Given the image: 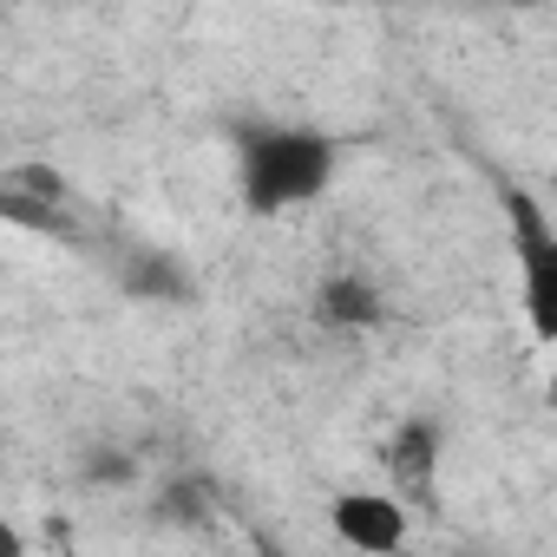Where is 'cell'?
I'll return each mask as SVG.
<instances>
[{"label":"cell","instance_id":"cell-1","mask_svg":"<svg viewBox=\"0 0 557 557\" xmlns=\"http://www.w3.org/2000/svg\"><path fill=\"white\" fill-rule=\"evenodd\" d=\"M342 145L315 125H249L236 145V190L256 216H283L315 203L335 184Z\"/></svg>","mask_w":557,"mask_h":557},{"label":"cell","instance_id":"cell-2","mask_svg":"<svg viewBox=\"0 0 557 557\" xmlns=\"http://www.w3.org/2000/svg\"><path fill=\"white\" fill-rule=\"evenodd\" d=\"M511 262H518V315L524 329L557 348V230L531 197H511Z\"/></svg>","mask_w":557,"mask_h":557},{"label":"cell","instance_id":"cell-3","mask_svg":"<svg viewBox=\"0 0 557 557\" xmlns=\"http://www.w3.org/2000/svg\"><path fill=\"white\" fill-rule=\"evenodd\" d=\"M329 531L355 557H400L407 537H413V511L387 485H348V492L329 498Z\"/></svg>","mask_w":557,"mask_h":557},{"label":"cell","instance_id":"cell-4","mask_svg":"<svg viewBox=\"0 0 557 557\" xmlns=\"http://www.w3.org/2000/svg\"><path fill=\"white\" fill-rule=\"evenodd\" d=\"M387 492H433V479H440V426L433 420H407L394 440H387Z\"/></svg>","mask_w":557,"mask_h":557},{"label":"cell","instance_id":"cell-5","mask_svg":"<svg viewBox=\"0 0 557 557\" xmlns=\"http://www.w3.org/2000/svg\"><path fill=\"white\" fill-rule=\"evenodd\" d=\"M119 283H125V296H138V302H190V275H184V262L164 256V249H132V256L119 262Z\"/></svg>","mask_w":557,"mask_h":557},{"label":"cell","instance_id":"cell-6","mask_svg":"<svg viewBox=\"0 0 557 557\" xmlns=\"http://www.w3.org/2000/svg\"><path fill=\"white\" fill-rule=\"evenodd\" d=\"M315 309L335 329H374L381 322V289L368 283V275H329L322 296H315Z\"/></svg>","mask_w":557,"mask_h":557},{"label":"cell","instance_id":"cell-7","mask_svg":"<svg viewBox=\"0 0 557 557\" xmlns=\"http://www.w3.org/2000/svg\"><path fill=\"white\" fill-rule=\"evenodd\" d=\"M92 466H99L92 479H112V485H119V479H132V459H125V453H99Z\"/></svg>","mask_w":557,"mask_h":557},{"label":"cell","instance_id":"cell-8","mask_svg":"<svg viewBox=\"0 0 557 557\" xmlns=\"http://www.w3.org/2000/svg\"><path fill=\"white\" fill-rule=\"evenodd\" d=\"M544 407L557 413V368H550V381H544Z\"/></svg>","mask_w":557,"mask_h":557}]
</instances>
